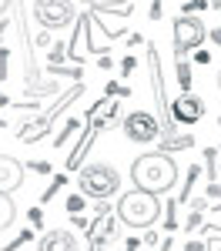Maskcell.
I'll return each instance as SVG.
<instances>
[{
    "label": "cell",
    "instance_id": "cell-22",
    "mask_svg": "<svg viewBox=\"0 0 221 251\" xmlns=\"http://www.w3.org/2000/svg\"><path fill=\"white\" fill-rule=\"evenodd\" d=\"M44 225V211L40 208H30V228H40Z\"/></svg>",
    "mask_w": 221,
    "mask_h": 251
},
{
    "label": "cell",
    "instance_id": "cell-7",
    "mask_svg": "<svg viewBox=\"0 0 221 251\" xmlns=\"http://www.w3.org/2000/svg\"><path fill=\"white\" fill-rule=\"evenodd\" d=\"M171 117H174V124H198L201 117H204V97L184 91V94L171 104Z\"/></svg>",
    "mask_w": 221,
    "mask_h": 251
},
{
    "label": "cell",
    "instance_id": "cell-1",
    "mask_svg": "<svg viewBox=\"0 0 221 251\" xmlns=\"http://www.w3.org/2000/svg\"><path fill=\"white\" fill-rule=\"evenodd\" d=\"M131 181L134 188L151 194H168L178 181V164L168 151H151V154H141L131 164Z\"/></svg>",
    "mask_w": 221,
    "mask_h": 251
},
{
    "label": "cell",
    "instance_id": "cell-19",
    "mask_svg": "<svg viewBox=\"0 0 221 251\" xmlns=\"http://www.w3.org/2000/svg\"><path fill=\"white\" fill-rule=\"evenodd\" d=\"M27 241H34V231H30V228H27V231H20L17 238L10 241V245H3V251H17V248H24Z\"/></svg>",
    "mask_w": 221,
    "mask_h": 251
},
{
    "label": "cell",
    "instance_id": "cell-8",
    "mask_svg": "<svg viewBox=\"0 0 221 251\" xmlns=\"http://www.w3.org/2000/svg\"><path fill=\"white\" fill-rule=\"evenodd\" d=\"M87 241L91 245H104V241H111V234H114V214L107 208V201H98V214H94V221H87Z\"/></svg>",
    "mask_w": 221,
    "mask_h": 251
},
{
    "label": "cell",
    "instance_id": "cell-33",
    "mask_svg": "<svg viewBox=\"0 0 221 251\" xmlns=\"http://www.w3.org/2000/svg\"><path fill=\"white\" fill-rule=\"evenodd\" d=\"M215 84H218V87H221V67H218V77H215Z\"/></svg>",
    "mask_w": 221,
    "mask_h": 251
},
{
    "label": "cell",
    "instance_id": "cell-26",
    "mask_svg": "<svg viewBox=\"0 0 221 251\" xmlns=\"http://www.w3.org/2000/svg\"><path fill=\"white\" fill-rule=\"evenodd\" d=\"M30 168H34V171H37V174H50V164H44V161H34Z\"/></svg>",
    "mask_w": 221,
    "mask_h": 251
},
{
    "label": "cell",
    "instance_id": "cell-17",
    "mask_svg": "<svg viewBox=\"0 0 221 251\" xmlns=\"http://www.w3.org/2000/svg\"><path fill=\"white\" fill-rule=\"evenodd\" d=\"M77 127H80V121H67V127H64V131L54 137V148H64V144L74 137V131H77Z\"/></svg>",
    "mask_w": 221,
    "mask_h": 251
},
{
    "label": "cell",
    "instance_id": "cell-29",
    "mask_svg": "<svg viewBox=\"0 0 221 251\" xmlns=\"http://www.w3.org/2000/svg\"><path fill=\"white\" fill-rule=\"evenodd\" d=\"M208 37H211V44H218V47H221V27H215V30H208Z\"/></svg>",
    "mask_w": 221,
    "mask_h": 251
},
{
    "label": "cell",
    "instance_id": "cell-27",
    "mask_svg": "<svg viewBox=\"0 0 221 251\" xmlns=\"http://www.w3.org/2000/svg\"><path fill=\"white\" fill-rule=\"evenodd\" d=\"M151 20H161V0H151Z\"/></svg>",
    "mask_w": 221,
    "mask_h": 251
},
{
    "label": "cell",
    "instance_id": "cell-5",
    "mask_svg": "<svg viewBox=\"0 0 221 251\" xmlns=\"http://www.w3.org/2000/svg\"><path fill=\"white\" fill-rule=\"evenodd\" d=\"M34 17L50 34V30H60L67 24H74L77 20V10H74L71 0H34Z\"/></svg>",
    "mask_w": 221,
    "mask_h": 251
},
{
    "label": "cell",
    "instance_id": "cell-13",
    "mask_svg": "<svg viewBox=\"0 0 221 251\" xmlns=\"http://www.w3.org/2000/svg\"><path fill=\"white\" fill-rule=\"evenodd\" d=\"M47 127H50V121H44V117H37V121H27V124H20V141L24 144H34V141H40V137L47 134Z\"/></svg>",
    "mask_w": 221,
    "mask_h": 251
},
{
    "label": "cell",
    "instance_id": "cell-20",
    "mask_svg": "<svg viewBox=\"0 0 221 251\" xmlns=\"http://www.w3.org/2000/svg\"><path fill=\"white\" fill-rule=\"evenodd\" d=\"M64 181H67V177H64V174H57V177L50 181V188L44 191V201H50V198H57V191H60V188H64Z\"/></svg>",
    "mask_w": 221,
    "mask_h": 251
},
{
    "label": "cell",
    "instance_id": "cell-31",
    "mask_svg": "<svg viewBox=\"0 0 221 251\" xmlns=\"http://www.w3.org/2000/svg\"><path fill=\"white\" fill-rule=\"evenodd\" d=\"M161 251H171V238H164V241H161Z\"/></svg>",
    "mask_w": 221,
    "mask_h": 251
},
{
    "label": "cell",
    "instance_id": "cell-15",
    "mask_svg": "<svg viewBox=\"0 0 221 251\" xmlns=\"http://www.w3.org/2000/svg\"><path fill=\"white\" fill-rule=\"evenodd\" d=\"M14 218H17V208H14L10 194L0 191V231H3V228H10V225H14Z\"/></svg>",
    "mask_w": 221,
    "mask_h": 251
},
{
    "label": "cell",
    "instance_id": "cell-21",
    "mask_svg": "<svg viewBox=\"0 0 221 251\" xmlns=\"http://www.w3.org/2000/svg\"><path fill=\"white\" fill-rule=\"evenodd\" d=\"M204 7H211V3H208V0H188V3H184V14H198Z\"/></svg>",
    "mask_w": 221,
    "mask_h": 251
},
{
    "label": "cell",
    "instance_id": "cell-9",
    "mask_svg": "<svg viewBox=\"0 0 221 251\" xmlns=\"http://www.w3.org/2000/svg\"><path fill=\"white\" fill-rule=\"evenodd\" d=\"M118 111H121V104L114 100V97H104V100H98L91 111H87V127L91 131H107V127H114L118 124Z\"/></svg>",
    "mask_w": 221,
    "mask_h": 251
},
{
    "label": "cell",
    "instance_id": "cell-28",
    "mask_svg": "<svg viewBox=\"0 0 221 251\" xmlns=\"http://www.w3.org/2000/svg\"><path fill=\"white\" fill-rule=\"evenodd\" d=\"M144 245H161V238L151 231V228H147V234H144Z\"/></svg>",
    "mask_w": 221,
    "mask_h": 251
},
{
    "label": "cell",
    "instance_id": "cell-34",
    "mask_svg": "<svg viewBox=\"0 0 221 251\" xmlns=\"http://www.w3.org/2000/svg\"><path fill=\"white\" fill-rule=\"evenodd\" d=\"M0 124H3V121H0Z\"/></svg>",
    "mask_w": 221,
    "mask_h": 251
},
{
    "label": "cell",
    "instance_id": "cell-24",
    "mask_svg": "<svg viewBox=\"0 0 221 251\" xmlns=\"http://www.w3.org/2000/svg\"><path fill=\"white\" fill-rule=\"evenodd\" d=\"M184 251H208V245H204V241H188Z\"/></svg>",
    "mask_w": 221,
    "mask_h": 251
},
{
    "label": "cell",
    "instance_id": "cell-3",
    "mask_svg": "<svg viewBox=\"0 0 221 251\" xmlns=\"http://www.w3.org/2000/svg\"><path fill=\"white\" fill-rule=\"evenodd\" d=\"M77 188H80V194H84L87 201H111V198L121 191V174H118L114 164L94 161V164L80 168Z\"/></svg>",
    "mask_w": 221,
    "mask_h": 251
},
{
    "label": "cell",
    "instance_id": "cell-23",
    "mask_svg": "<svg viewBox=\"0 0 221 251\" xmlns=\"http://www.w3.org/2000/svg\"><path fill=\"white\" fill-rule=\"evenodd\" d=\"M195 60H198V64H211V54H208L204 47H198V50H195Z\"/></svg>",
    "mask_w": 221,
    "mask_h": 251
},
{
    "label": "cell",
    "instance_id": "cell-6",
    "mask_svg": "<svg viewBox=\"0 0 221 251\" xmlns=\"http://www.w3.org/2000/svg\"><path fill=\"white\" fill-rule=\"evenodd\" d=\"M121 127H124V137L134 141V144H154L161 137V121L151 111H141V107L124 117Z\"/></svg>",
    "mask_w": 221,
    "mask_h": 251
},
{
    "label": "cell",
    "instance_id": "cell-10",
    "mask_svg": "<svg viewBox=\"0 0 221 251\" xmlns=\"http://www.w3.org/2000/svg\"><path fill=\"white\" fill-rule=\"evenodd\" d=\"M24 184V164L10 154H0V191L10 194Z\"/></svg>",
    "mask_w": 221,
    "mask_h": 251
},
{
    "label": "cell",
    "instance_id": "cell-25",
    "mask_svg": "<svg viewBox=\"0 0 221 251\" xmlns=\"http://www.w3.org/2000/svg\"><path fill=\"white\" fill-rule=\"evenodd\" d=\"M134 64H138V60L127 54V57H124V64H121V71H124V74H131V71H134Z\"/></svg>",
    "mask_w": 221,
    "mask_h": 251
},
{
    "label": "cell",
    "instance_id": "cell-30",
    "mask_svg": "<svg viewBox=\"0 0 221 251\" xmlns=\"http://www.w3.org/2000/svg\"><path fill=\"white\" fill-rule=\"evenodd\" d=\"M124 251H138V238H127V248Z\"/></svg>",
    "mask_w": 221,
    "mask_h": 251
},
{
    "label": "cell",
    "instance_id": "cell-18",
    "mask_svg": "<svg viewBox=\"0 0 221 251\" xmlns=\"http://www.w3.org/2000/svg\"><path fill=\"white\" fill-rule=\"evenodd\" d=\"M84 208H87V198H84V194H71V198H67V211H71V214H80V211H84Z\"/></svg>",
    "mask_w": 221,
    "mask_h": 251
},
{
    "label": "cell",
    "instance_id": "cell-32",
    "mask_svg": "<svg viewBox=\"0 0 221 251\" xmlns=\"http://www.w3.org/2000/svg\"><path fill=\"white\" fill-rule=\"evenodd\" d=\"M7 7H10V0H0V14H3V10H7Z\"/></svg>",
    "mask_w": 221,
    "mask_h": 251
},
{
    "label": "cell",
    "instance_id": "cell-14",
    "mask_svg": "<svg viewBox=\"0 0 221 251\" xmlns=\"http://www.w3.org/2000/svg\"><path fill=\"white\" fill-rule=\"evenodd\" d=\"M195 144V137L191 134H164V141H161V151H184V148H191Z\"/></svg>",
    "mask_w": 221,
    "mask_h": 251
},
{
    "label": "cell",
    "instance_id": "cell-11",
    "mask_svg": "<svg viewBox=\"0 0 221 251\" xmlns=\"http://www.w3.org/2000/svg\"><path fill=\"white\" fill-rule=\"evenodd\" d=\"M37 251H77V238L67 228H50V231L40 234Z\"/></svg>",
    "mask_w": 221,
    "mask_h": 251
},
{
    "label": "cell",
    "instance_id": "cell-12",
    "mask_svg": "<svg viewBox=\"0 0 221 251\" xmlns=\"http://www.w3.org/2000/svg\"><path fill=\"white\" fill-rule=\"evenodd\" d=\"M94 137H98V131H84V137H80V144L71 151V157H67V171H80V164H84V154H87V148L94 144Z\"/></svg>",
    "mask_w": 221,
    "mask_h": 251
},
{
    "label": "cell",
    "instance_id": "cell-4",
    "mask_svg": "<svg viewBox=\"0 0 221 251\" xmlns=\"http://www.w3.org/2000/svg\"><path fill=\"white\" fill-rule=\"evenodd\" d=\"M174 54L178 57H188V54H195L201 44H204V37H208V27H204V20L195 17V14H181L178 20H174Z\"/></svg>",
    "mask_w": 221,
    "mask_h": 251
},
{
    "label": "cell",
    "instance_id": "cell-16",
    "mask_svg": "<svg viewBox=\"0 0 221 251\" xmlns=\"http://www.w3.org/2000/svg\"><path fill=\"white\" fill-rule=\"evenodd\" d=\"M178 84H181V91H191V67H188L184 57H178Z\"/></svg>",
    "mask_w": 221,
    "mask_h": 251
},
{
    "label": "cell",
    "instance_id": "cell-35",
    "mask_svg": "<svg viewBox=\"0 0 221 251\" xmlns=\"http://www.w3.org/2000/svg\"><path fill=\"white\" fill-rule=\"evenodd\" d=\"M218 124H221V121H218Z\"/></svg>",
    "mask_w": 221,
    "mask_h": 251
},
{
    "label": "cell",
    "instance_id": "cell-2",
    "mask_svg": "<svg viewBox=\"0 0 221 251\" xmlns=\"http://www.w3.org/2000/svg\"><path fill=\"white\" fill-rule=\"evenodd\" d=\"M114 214H118L127 228L147 231V228L161 218V201H158V194L134 188V191H124L118 198V211H114Z\"/></svg>",
    "mask_w": 221,
    "mask_h": 251
}]
</instances>
